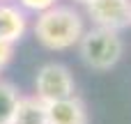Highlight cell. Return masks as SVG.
<instances>
[{
	"label": "cell",
	"mask_w": 131,
	"mask_h": 124,
	"mask_svg": "<svg viewBox=\"0 0 131 124\" xmlns=\"http://www.w3.org/2000/svg\"><path fill=\"white\" fill-rule=\"evenodd\" d=\"M32 32L37 41L48 51H67L78 46L85 35V21L81 12L67 5H55L41 14H37Z\"/></svg>",
	"instance_id": "1"
},
{
	"label": "cell",
	"mask_w": 131,
	"mask_h": 124,
	"mask_svg": "<svg viewBox=\"0 0 131 124\" xmlns=\"http://www.w3.org/2000/svg\"><path fill=\"white\" fill-rule=\"evenodd\" d=\"M78 53H81V60L90 69L108 71L120 62V58L124 53V41H122L120 32L94 25V28L85 30L83 39L78 41Z\"/></svg>",
	"instance_id": "2"
},
{
	"label": "cell",
	"mask_w": 131,
	"mask_h": 124,
	"mask_svg": "<svg viewBox=\"0 0 131 124\" xmlns=\"http://www.w3.org/2000/svg\"><path fill=\"white\" fill-rule=\"evenodd\" d=\"M76 92V83L71 71L60 62H48L39 67L35 76V97L44 104H53L60 99H69Z\"/></svg>",
	"instance_id": "3"
},
{
	"label": "cell",
	"mask_w": 131,
	"mask_h": 124,
	"mask_svg": "<svg viewBox=\"0 0 131 124\" xmlns=\"http://www.w3.org/2000/svg\"><path fill=\"white\" fill-rule=\"evenodd\" d=\"M85 14L97 28L120 32L131 25V0H90Z\"/></svg>",
	"instance_id": "4"
},
{
	"label": "cell",
	"mask_w": 131,
	"mask_h": 124,
	"mask_svg": "<svg viewBox=\"0 0 131 124\" xmlns=\"http://www.w3.org/2000/svg\"><path fill=\"white\" fill-rule=\"evenodd\" d=\"M28 32V16L18 5L0 2V41L16 44Z\"/></svg>",
	"instance_id": "5"
},
{
	"label": "cell",
	"mask_w": 131,
	"mask_h": 124,
	"mask_svg": "<svg viewBox=\"0 0 131 124\" xmlns=\"http://www.w3.org/2000/svg\"><path fill=\"white\" fill-rule=\"evenodd\" d=\"M46 115L48 124H88V108L76 94L69 99L46 104Z\"/></svg>",
	"instance_id": "6"
},
{
	"label": "cell",
	"mask_w": 131,
	"mask_h": 124,
	"mask_svg": "<svg viewBox=\"0 0 131 124\" xmlns=\"http://www.w3.org/2000/svg\"><path fill=\"white\" fill-rule=\"evenodd\" d=\"M12 124H48L46 104L37 97H21L16 104Z\"/></svg>",
	"instance_id": "7"
},
{
	"label": "cell",
	"mask_w": 131,
	"mask_h": 124,
	"mask_svg": "<svg viewBox=\"0 0 131 124\" xmlns=\"http://www.w3.org/2000/svg\"><path fill=\"white\" fill-rule=\"evenodd\" d=\"M18 99H21L18 90L9 81L0 78V124H12V117H14Z\"/></svg>",
	"instance_id": "8"
},
{
	"label": "cell",
	"mask_w": 131,
	"mask_h": 124,
	"mask_svg": "<svg viewBox=\"0 0 131 124\" xmlns=\"http://www.w3.org/2000/svg\"><path fill=\"white\" fill-rule=\"evenodd\" d=\"M16 5L23 9V12H35V14H41L51 7L58 5V0H16Z\"/></svg>",
	"instance_id": "9"
},
{
	"label": "cell",
	"mask_w": 131,
	"mask_h": 124,
	"mask_svg": "<svg viewBox=\"0 0 131 124\" xmlns=\"http://www.w3.org/2000/svg\"><path fill=\"white\" fill-rule=\"evenodd\" d=\"M12 55H14V46H12V44H5V41H0V74H2V69L9 64Z\"/></svg>",
	"instance_id": "10"
},
{
	"label": "cell",
	"mask_w": 131,
	"mask_h": 124,
	"mask_svg": "<svg viewBox=\"0 0 131 124\" xmlns=\"http://www.w3.org/2000/svg\"><path fill=\"white\" fill-rule=\"evenodd\" d=\"M74 2H81V5H88L90 0H74Z\"/></svg>",
	"instance_id": "11"
},
{
	"label": "cell",
	"mask_w": 131,
	"mask_h": 124,
	"mask_svg": "<svg viewBox=\"0 0 131 124\" xmlns=\"http://www.w3.org/2000/svg\"><path fill=\"white\" fill-rule=\"evenodd\" d=\"M0 2H2V0H0Z\"/></svg>",
	"instance_id": "12"
}]
</instances>
